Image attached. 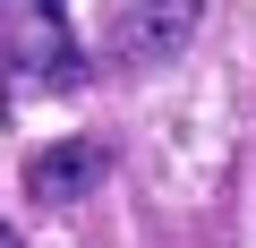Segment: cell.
Instances as JSON below:
<instances>
[{"mask_svg":"<svg viewBox=\"0 0 256 248\" xmlns=\"http://www.w3.org/2000/svg\"><path fill=\"white\" fill-rule=\"evenodd\" d=\"M0 86L9 94L86 86V52L68 35V0H0Z\"/></svg>","mask_w":256,"mask_h":248,"instance_id":"6da1fadb","label":"cell"},{"mask_svg":"<svg viewBox=\"0 0 256 248\" xmlns=\"http://www.w3.org/2000/svg\"><path fill=\"white\" fill-rule=\"evenodd\" d=\"M102 171H111V146H102V137H52V146L26 154V197H43V205H77V197L102 188Z\"/></svg>","mask_w":256,"mask_h":248,"instance_id":"7a4b0ae2","label":"cell"},{"mask_svg":"<svg viewBox=\"0 0 256 248\" xmlns=\"http://www.w3.org/2000/svg\"><path fill=\"white\" fill-rule=\"evenodd\" d=\"M196 18H205V0H137L128 26H120V52L137 60V69H154V60H171L196 35Z\"/></svg>","mask_w":256,"mask_h":248,"instance_id":"3957f363","label":"cell"},{"mask_svg":"<svg viewBox=\"0 0 256 248\" xmlns=\"http://www.w3.org/2000/svg\"><path fill=\"white\" fill-rule=\"evenodd\" d=\"M0 248H26V239H18V231H9V222H0Z\"/></svg>","mask_w":256,"mask_h":248,"instance_id":"277c9868","label":"cell"}]
</instances>
